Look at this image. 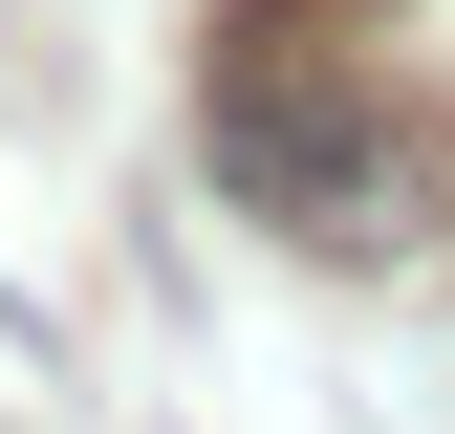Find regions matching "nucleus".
Returning <instances> with one entry per match:
<instances>
[{
    "instance_id": "f257e3e1",
    "label": "nucleus",
    "mask_w": 455,
    "mask_h": 434,
    "mask_svg": "<svg viewBox=\"0 0 455 434\" xmlns=\"http://www.w3.org/2000/svg\"><path fill=\"white\" fill-rule=\"evenodd\" d=\"M196 131L239 174V217H282L325 261H412L455 217V131L390 66V0H239L217 66H196Z\"/></svg>"
}]
</instances>
